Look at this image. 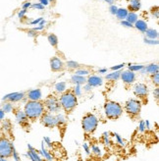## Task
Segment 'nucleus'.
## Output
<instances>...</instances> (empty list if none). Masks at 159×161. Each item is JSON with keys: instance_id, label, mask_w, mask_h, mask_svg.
<instances>
[{"instance_id": "nucleus-18", "label": "nucleus", "mask_w": 159, "mask_h": 161, "mask_svg": "<svg viewBox=\"0 0 159 161\" xmlns=\"http://www.w3.org/2000/svg\"><path fill=\"white\" fill-rule=\"evenodd\" d=\"M143 73L144 74H150V75H153V74H155V73H158L159 72V66L157 64H149L148 66L147 67H144L143 68Z\"/></svg>"}, {"instance_id": "nucleus-56", "label": "nucleus", "mask_w": 159, "mask_h": 161, "mask_svg": "<svg viewBox=\"0 0 159 161\" xmlns=\"http://www.w3.org/2000/svg\"><path fill=\"white\" fill-rule=\"evenodd\" d=\"M144 123H145V128H147V130H149L150 128H151V126H150V122L148 120L144 121Z\"/></svg>"}, {"instance_id": "nucleus-13", "label": "nucleus", "mask_w": 159, "mask_h": 161, "mask_svg": "<svg viewBox=\"0 0 159 161\" xmlns=\"http://www.w3.org/2000/svg\"><path fill=\"white\" fill-rule=\"evenodd\" d=\"M26 97H28L29 100H32V101L41 100V97H42L41 89H30V91H28V93H26Z\"/></svg>"}, {"instance_id": "nucleus-1", "label": "nucleus", "mask_w": 159, "mask_h": 161, "mask_svg": "<svg viewBox=\"0 0 159 161\" xmlns=\"http://www.w3.org/2000/svg\"><path fill=\"white\" fill-rule=\"evenodd\" d=\"M24 112L26 113L28 119L34 121L41 118L43 113L45 112V107H44L43 102H41V100L38 101L29 100L25 104Z\"/></svg>"}, {"instance_id": "nucleus-44", "label": "nucleus", "mask_w": 159, "mask_h": 161, "mask_svg": "<svg viewBox=\"0 0 159 161\" xmlns=\"http://www.w3.org/2000/svg\"><path fill=\"white\" fill-rule=\"evenodd\" d=\"M124 66H125V64H119V65H115V66H112L111 67V70L112 71H120L122 68H124Z\"/></svg>"}, {"instance_id": "nucleus-32", "label": "nucleus", "mask_w": 159, "mask_h": 161, "mask_svg": "<svg viewBox=\"0 0 159 161\" xmlns=\"http://www.w3.org/2000/svg\"><path fill=\"white\" fill-rule=\"evenodd\" d=\"M102 142L105 145H107V146L111 145V140H110V133L109 132H104L102 134Z\"/></svg>"}, {"instance_id": "nucleus-40", "label": "nucleus", "mask_w": 159, "mask_h": 161, "mask_svg": "<svg viewBox=\"0 0 159 161\" xmlns=\"http://www.w3.org/2000/svg\"><path fill=\"white\" fill-rule=\"evenodd\" d=\"M151 79H152V82H153V84L158 86V85H159V73L153 74L152 77H151Z\"/></svg>"}, {"instance_id": "nucleus-61", "label": "nucleus", "mask_w": 159, "mask_h": 161, "mask_svg": "<svg viewBox=\"0 0 159 161\" xmlns=\"http://www.w3.org/2000/svg\"><path fill=\"white\" fill-rule=\"evenodd\" d=\"M0 161H8L5 157H2V156H0Z\"/></svg>"}, {"instance_id": "nucleus-52", "label": "nucleus", "mask_w": 159, "mask_h": 161, "mask_svg": "<svg viewBox=\"0 0 159 161\" xmlns=\"http://www.w3.org/2000/svg\"><path fill=\"white\" fill-rule=\"evenodd\" d=\"M30 6H32V4H30V2H26L23 4V9L24 10H26L28 8H30Z\"/></svg>"}, {"instance_id": "nucleus-60", "label": "nucleus", "mask_w": 159, "mask_h": 161, "mask_svg": "<svg viewBox=\"0 0 159 161\" xmlns=\"http://www.w3.org/2000/svg\"><path fill=\"white\" fill-rule=\"evenodd\" d=\"M102 1H104V2H107V3H109V4H111V5H113L114 0H102Z\"/></svg>"}, {"instance_id": "nucleus-8", "label": "nucleus", "mask_w": 159, "mask_h": 161, "mask_svg": "<svg viewBox=\"0 0 159 161\" xmlns=\"http://www.w3.org/2000/svg\"><path fill=\"white\" fill-rule=\"evenodd\" d=\"M39 120H41V124L46 128L52 129V128H55L58 126L57 125L55 114H52V113H49V112H44L42 116L39 118Z\"/></svg>"}, {"instance_id": "nucleus-53", "label": "nucleus", "mask_w": 159, "mask_h": 161, "mask_svg": "<svg viewBox=\"0 0 159 161\" xmlns=\"http://www.w3.org/2000/svg\"><path fill=\"white\" fill-rule=\"evenodd\" d=\"M41 20H42V18H38V19H37V20H34V21L30 22V25H38L39 22H41Z\"/></svg>"}, {"instance_id": "nucleus-55", "label": "nucleus", "mask_w": 159, "mask_h": 161, "mask_svg": "<svg viewBox=\"0 0 159 161\" xmlns=\"http://www.w3.org/2000/svg\"><path fill=\"white\" fill-rule=\"evenodd\" d=\"M39 3L43 6H47L48 4H49V1H48V0H39Z\"/></svg>"}, {"instance_id": "nucleus-48", "label": "nucleus", "mask_w": 159, "mask_h": 161, "mask_svg": "<svg viewBox=\"0 0 159 161\" xmlns=\"http://www.w3.org/2000/svg\"><path fill=\"white\" fill-rule=\"evenodd\" d=\"M121 25L122 26H124V27H126V28H132V27H134L132 24H130L129 22H127L126 20H123L122 22H121Z\"/></svg>"}, {"instance_id": "nucleus-34", "label": "nucleus", "mask_w": 159, "mask_h": 161, "mask_svg": "<svg viewBox=\"0 0 159 161\" xmlns=\"http://www.w3.org/2000/svg\"><path fill=\"white\" fill-rule=\"evenodd\" d=\"M47 40L52 46H56L57 44H58V37H57L55 34H52V33L49 34L47 37Z\"/></svg>"}, {"instance_id": "nucleus-41", "label": "nucleus", "mask_w": 159, "mask_h": 161, "mask_svg": "<svg viewBox=\"0 0 159 161\" xmlns=\"http://www.w3.org/2000/svg\"><path fill=\"white\" fill-rule=\"evenodd\" d=\"M138 130H139V132H140V133H143L145 130H147V128H145V123H144L143 120H141L140 123H139Z\"/></svg>"}, {"instance_id": "nucleus-24", "label": "nucleus", "mask_w": 159, "mask_h": 161, "mask_svg": "<svg viewBox=\"0 0 159 161\" xmlns=\"http://www.w3.org/2000/svg\"><path fill=\"white\" fill-rule=\"evenodd\" d=\"M55 117H56V121H57V125L58 126H62L64 125L66 122H67V118H66L65 114H63V113H57V114H55Z\"/></svg>"}, {"instance_id": "nucleus-58", "label": "nucleus", "mask_w": 159, "mask_h": 161, "mask_svg": "<svg viewBox=\"0 0 159 161\" xmlns=\"http://www.w3.org/2000/svg\"><path fill=\"white\" fill-rule=\"evenodd\" d=\"M98 72L100 74H105V73H107V69H106V68H101V69H99V70H98Z\"/></svg>"}, {"instance_id": "nucleus-12", "label": "nucleus", "mask_w": 159, "mask_h": 161, "mask_svg": "<svg viewBox=\"0 0 159 161\" xmlns=\"http://www.w3.org/2000/svg\"><path fill=\"white\" fill-rule=\"evenodd\" d=\"M120 79H122L123 82L126 85H132L134 84L136 81V74L134 72H132L130 70L124 71L121 73V77Z\"/></svg>"}, {"instance_id": "nucleus-25", "label": "nucleus", "mask_w": 159, "mask_h": 161, "mask_svg": "<svg viewBox=\"0 0 159 161\" xmlns=\"http://www.w3.org/2000/svg\"><path fill=\"white\" fill-rule=\"evenodd\" d=\"M128 10L127 9H124V8H120L119 9L118 8V10H117V13H116V16H117V18L119 20H126V17L128 15Z\"/></svg>"}, {"instance_id": "nucleus-28", "label": "nucleus", "mask_w": 159, "mask_h": 161, "mask_svg": "<svg viewBox=\"0 0 159 161\" xmlns=\"http://www.w3.org/2000/svg\"><path fill=\"white\" fill-rule=\"evenodd\" d=\"M126 21L129 22L130 24H135L136 21H138V15L136 14L135 12H130L128 13V15L126 17Z\"/></svg>"}, {"instance_id": "nucleus-43", "label": "nucleus", "mask_w": 159, "mask_h": 161, "mask_svg": "<svg viewBox=\"0 0 159 161\" xmlns=\"http://www.w3.org/2000/svg\"><path fill=\"white\" fill-rule=\"evenodd\" d=\"M83 150H85V152L87 154L90 153V145H88L87 142H83Z\"/></svg>"}, {"instance_id": "nucleus-5", "label": "nucleus", "mask_w": 159, "mask_h": 161, "mask_svg": "<svg viewBox=\"0 0 159 161\" xmlns=\"http://www.w3.org/2000/svg\"><path fill=\"white\" fill-rule=\"evenodd\" d=\"M141 106L143 103L141 100L139 98H130L129 100H127L125 103V111L127 114H129L132 117H136L140 115L141 111Z\"/></svg>"}, {"instance_id": "nucleus-31", "label": "nucleus", "mask_w": 159, "mask_h": 161, "mask_svg": "<svg viewBox=\"0 0 159 161\" xmlns=\"http://www.w3.org/2000/svg\"><path fill=\"white\" fill-rule=\"evenodd\" d=\"M1 109L5 113H11V112H13V110H14V106H13V104L11 102L6 101L5 103L3 104V106H2Z\"/></svg>"}, {"instance_id": "nucleus-63", "label": "nucleus", "mask_w": 159, "mask_h": 161, "mask_svg": "<svg viewBox=\"0 0 159 161\" xmlns=\"http://www.w3.org/2000/svg\"><path fill=\"white\" fill-rule=\"evenodd\" d=\"M0 136H1V131H0Z\"/></svg>"}, {"instance_id": "nucleus-36", "label": "nucleus", "mask_w": 159, "mask_h": 161, "mask_svg": "<svg viewBox=\"0 0 159 161\" xmlns=\"http://www.w3.org/2000/svg\"><path fill=\"white\" fill-rule=\"evenodd\" d=\"M75 75L78 76H82V77H86L90 75V71L87 70V69H80V70H77L75 72Z\"/></svg>"}, {"instance_id": "nucleus-54", "label": "nucleus", "mask_w": 159, "mask_h": 161, "mask_svg": "<svg viewBox=\"0 0 159 161\" xmlns=\"http://www.w3.org/2000/svg\"><path fill=\"white\" fill-rule=\"evenodd\" d=\"M4 118H5V112H4L2 109H0V121L4 120Z\"/></svg>"}, {"instance_id": "nucleus-15", "label": "nucleus", "mask_w": 159, "mask_h": 161, "mask_svg": "<svg viewBox=\"0 0 159 161\" xmlns=\"http://www.w3.org/2000/svg\"><path fill=\"white\" fill-rule=\"evenodd\" d=\"M87 82L92 88H95V86H99L103 84V80L102 78L99 77V76H90L88 77V79H87Z\"/></svg>"}, {"instance_id": "nucleus-35", "label": "nucleus", "mask_w": 159, "mask_h": 161, "mask_svg": "<svg viewBox=\"0 0 159 161\" xmlns=\"http://www.w3.org/2000/svg\"><path fill=\"white\" fill-rule=\"evenodd\" d=\"M2 129H3V131H5V132H9V131H10V130L12 129L11 121L3 120V122H2Z\"/></svg>"}, {"instance_id": "nucleus-7", "label": "nucleus", "mask_w": 159, "mask_h": 161, "mask_svg": "<svg viewBox=\"0 0 159 161\" xmlns=\"http://www.w3.org/2000/svg\"><path fill=\"white\" fill-rule=\"evenodd\" d=\"M14 145L13 142L7 138H0V156L5 158L11 157L13 149H14Z\"/></svg>"}, {"instance_id": "nucleus-9", "label": "nucleus", "mask_w": 159, "mask_h": 161, "mask_svg": "<svg viewBox=\"0 0 159 161\" xmlns=\"http://www.w3.org/2000/svg\"><path fill=\"white\" fill-rule=\"evenodd\" d=\"M132 91L136 97L139 99H143L147 97L148 95V88L145 84H143V82H138L132 88Z\"/></svg>"}, {"instance_id": "nucleus-27", "label": "nucleus", "mask_w": 159, "mask_h": 161, "mask_svg": "<svg viewBox=\"0 0 159 161\" xmlns=\"http://www.w3.org/2000/svg\"><path fill=\"white\" fill-rule=\"evenodd\" d=\"M145 33H147V37L149 40H156L158 37V33L157 30H153V29H147L145 30Z\"/></svg>"}, {"instance_id": "nucleus-3", "label": "nucleus", "mask_w": 159, "mask_h": 161, "mask_svg": "<svg viewBox=\"0 0 159 161\" xmlns=\"http://www.w3.org/2000/svg\"><path fill=\"white\" fill-rule=\"evenodd\" d=\"M104 113L108 119L117 120L123 114V107L116 101H107L104 104Z\"/></svg>"}, {"instance_id": "nucleus-4", "label": "nucleus", "mask_w": 159, "mask_h": 161, "mask_svg": "<svg viewBox=\"0 0 159 161\" xmlns=\"http://www.w3.org/2000/svg\"><path fill=\"white\" fill-rule=\"evenodd\" d=\"M98 118L94 113H87L83 117L82 120V128L87 134H92L96 131L98 127Z\"/></svg>"}, {"instance_id": "nucleus-11", "label": "nucleus", "mask_w": 159, "mask_h": 161, "mask_svg": "<svg viewBox=\"0 0 159 161\" xmlns=\"http://www.w3.org/2000/svg\"><path fill=\"white\" fill-rule=\"evenodd\" d=\"M26 156L29 157L30 161H43L41 155L39 154V152L37 150H35V149L30 143H28V152H26Z\"/></svg>"}, {"instance_id": "nucleus-51", "label": "nucleus", "mask_w": 159, "mask_h": 161, "mask_svg": "<svg viewBox=\"0 0 159 161\" xmlns=\"http://www.w3.org/2000/svg\"><path fill=\"white\" fill-rule=\"evenodd\" d=\"M28 34H29V37H37V32H35V30H29V32H28Z\"/></svg>"}, {"instance_id": "nucleus-10", "label": "nucleus", "mask_w": 159, "mask_h": 161, "mask_svg": "<svg viewBox=\"0 0 159 161\" xmlns=\"http://www.w3.org/2000/svg\"><path fill=\"white\" fill-rule=\"evenodd\" d=\"M26 97V93H8L4 96L2 99L4 101H9V102H19Z\"/></svg>"}, {"instance_id": "nucleus-29", "label": "nucleus", "mask_w": 159, "mask_h": 161, "mask_svg": "<svg viewBox=\"0 0 159 161\" xmlns=\"http://www.w3.org/2000/svg\"><path fill=\"white\" fill-rule=\"evenodd\" d=\"M143 68H144V66L141 64H130L129 67H128V70L136 73V72H140Z\"/></svg>"}, {"instance_id": "nucleus-47", "label": "nucleus", "mask_w": 159, "mask_h": 161, "mask_svg": "<svg viewBox=\"0 0 159 161\" xmlns=\"http://www.w3.org/2000/svg\"><path fill=\"white\" fill-rule=\"evenodd\" d=\"M110 13H111L112 15H116V13H117V10H118V7L117 6H115V5H111L110 6Z\"/></svg>"}, {"instance_id": "nucleus-30", "label": "nucleus", "mask_w": 159, "mask_h": 161, "mask_svg": "<svg viewBox=\"0 0 159 161\" xmlns=\"http://www.w3.org/2000/svg\"><path fill=\"white\" fill-rule=\"evenodd\" d=\"M112 135H113V137L115 138V142H116L117 145H119L120 146H125L126 145V142L124 141V138L118 133H113Z\"/></svg>"}, {"instance_id": "nucleus-26", "label": "nucleus", "mask_w": 159, "mask_h": 161, "mask_svg": "<svg viewBox=\"0 0 159 161\" xmlns=\"http://www.w3.org/2000/svg\"><path fill=\"white\" fill-rule=\"evenodd\" d=\"M90 151L94 153V155L96 156H101L103 154V151H102V149L98 145H92L90 146Z\"/></svg>"}, {"instance_id": "nucleus-20", "label": "nucleus", "mask_w": 159, "mask_h": 161, "mask_svg": "<svg viewBox=\"0 0 159 161\" xmlns=\"http://www.w3.org/2000/svg\"><path fill=\"white\" fill-rule=\"evenodd\" d=\"M121 73H122L121 70L120 71H113L112 73L107 74L105 78H106V80H108V81H118L121 77Z\"/></svg>"}, {"instance_id": "nucleus-39", "label": "nucleus", "mask_w": 159, "mask_h": 161, "mask_svg": "<svg viewBox=\"0 0 159 161\" xmlns=\"http://www.w3.org/2000/svg\"><path fill=\"white\" fill-rule=\"evenodd\" d=\"M12 157L14 159V161H21V157H20V154L18 153V151L15 149V147L13 149V152H12Z\"/></svg>"}, {"instance_id": "nucleus-14", "label": "nucleus", "mask_w": 159, "mask_h": 161, "mask_svg": "<svg viewBox=\"0 0 159 161\" xmlns=\"http://www.w3.org/2000/svg\"><path fill=\"white\" fill-rule=\"evenodd\" d=\"M50 67L51 70L54 72H58L62 70L64 67V63L62 62V60L59 59L58 57H52L50 59Z\"/></svg>"}, {"instance_id": "nucleus-37", "label": "nucleus", "mask_w": 159, "mask_h": 161, "mask_svg": "<svg viewBox=\"0 0 159 161\" xmlns=\"http://www.w3.org/2000/svg\"><path fill=\"white\" fill-rule=\"evenodd\" d=\"M80 66V64L76 61H68L67 62V67L70 69H78Z\"/></svg>"}, {"instance_id": "nucleus-17", "label": "nucleus", "mask_w": 159, "mask_h": 161, "mask_svg": "<svg viewBox=\"0 0 159 161\" xmlns=\"http://www.w3.org/2000/svg\"><path fill=\"white\" fill-rule=\"evenodd\" d=\"M38 152H39V154L41 155L42 158H44V159L47 160V161H53V156H52V154L50 153V151H48V150L46 149L45 145L43 143V142H42V143H41V150H39Z\"/></svg>"}, {"instance_id": "nucleus-22", "label": "nucleus", "mask_w": 159, "mask_h": 161, "mask_svg": "<svg viewBox=\"0 0 159 161\" xmlns=\"http://www.w3.org/2000/svg\"><path fill=\"white\" fill-rule=\"evenodd\" d=\"M129 9L131 12H136L140 9V0H130Z\"/></svg>"}, {"instance_id": "nucleus-16", "label": "nucleus", "mask_w": 159, "mask_h": 161, "mask_svg": "<svg viewBox=\"0 0 159 161\" xmlns=\"http://www.w3.org/2000/svg\"><path fill=\"white\" fill-rule=\"evenodd\" d=\"M15 119L17 123L20 125H26L29 121L26 113L23 110H18L15 112Z\"/></svg>"}, {"instance_id": "nucleus-23", "label": "nucleus", "mask_w": 159, "mask_h": 161, "mask_svg": "<svg viewBox=\"0 0 159 161\" xmlns=\"http://www.w3.org/2000/svg\"><path fill=\"white\" fill-rule=\"evenodd\" d=\"M135 27L138 29L140 32L145 33V30H147V22H144L143 20H138L135 23Z\"/></svg>"}, {"instance_id": "nucleus-62", "label": "nucleus", "mask_w": 159, "mask_h": 161, "mask_svg": "<svg viewBox=\"0 0 159 161\" xmlns=\"http://www.w3.org/2000/svg\"><path fill=\"white\" fill-rule=\"evenodd\" d=\"M48 1H49V2H54L55 0H48Z\"/></svg>"}, {"instance_id": "nucleus-42", "label": "nucleus", "mask_w": 159, "mask_h": 161, "mask_svg": "<svg viewBox=\"0 0 159 161\" xmlns=\"http://www.w3.org/2000/svg\"><path fill=\"white\" fill-rule=\"evenodd\" d=\"M144 42L147 43V44H150V45H157L158 44L157 40H149V38H144Z\"/></svg>"}, {"instance_id": "nucleus-50", "label": "nucleus", "mask_w": 159, "mask_h": 161, "mask_svg": "<svg viewBox=\"0 0 159 161\" xmlns=\"http://www.w3.org/2000/svg\"><path fill=\"white\" fill-rule=\"evenodd\" d=\"M26 10H21L20 12H19V14H18V17H19L20 19H23V18H25V15H26Z\"/></svg>"}, {"instance_id": "nucleus-57", "label": "nucleus", "mask_w": 159, "mask_h": 161, "mask_svg": "<svg viewBox=\"0 0 159 161\" xmlns=\"http://www.w3.org/2000/svg\"><path fill=\"white\" fill-rule=\"evenodd\" d=\"M43 28H44V26H38V27H35V28H34L33 30H35V32H37V30H43Z\"/></svg>"}, {"instance_id": "nucleus-49", "label": "nucleus", "mask_w": 159, "mask_h": 161, "mask_svg": "<svg viewBox=\"0 0 159 161\" xmlns=\"http://www.w3.org/2000/svg\"><path fill=\"white\" fill-rule=\"evenodd\" d=\"M153 96H154V98H155V99L159 98V88H158V86L156 89H154V90H153Z\"/></svg>"}, {"instance_id": "nucleus-21", "label": "nucleus", "mask_w": 159, "mask_h": 161, "mask_svg": "<svg viewBox=\"0 0 159 161\" xmlns=\"http://www.w3.org/2000/svg\"><path fill=\"white\" fill-rule=\"evenodd\" d=\"M54 89H55L56 93H65L66 90H67V84H66L65 82H57V84L55 85Z\"/></svg>"}, {"instance_id": "nucleus-6", "label": "nucleus", "mask_w": 159, "mask_h": 161, "mask_svg": "<svg viewBox=\"0 0 159 161\" xmlns=\"http://www.w3.org/2000/svg\"><path fill=\"white\" fill-rule=\"evenodd\" d=\"M43 104H44V107H45V110H47V112L49 113H52V114H57L61 110L59 98L56 97L53 94L48 95L45 98V100H44Z\"/></svg>"}, {"instance_id": "nucleus-2", "label": "nucleus", "mask_w": 159, "mask_h": 161, "mask_svg": "<svg viewBox=\"0 0 159 161\" xmlns=\"http://www.w3.org/2000/svg\"><path fill=\"white\" fill-rule=\"evenodd\" d=\"M59 102L61 108H63L66 112H71L77 106L78 97L72 91H65V93H61L59 97Z\"/></svg>"}, {"instance_id": "nucleus-59", "label": "nucleus", "mask_w": 159, "mask_h": 161, "mask_svg": "<svg viewBox=\"0 0 159 161\" xmlns=\"http://www.w3.org/2000/svg\"><path fill=\"white\" fill-rule=\"evenodd\" d=\"M46 24V22H45V20H41V22H39V24H38V26H43V25H45Z\"/></svg>"}, {"instance_id": "nucleus-33", "label": "nucleus", "mask_w": 159, "mask_h": 161, "mask_svg": "<svg viewBox=\"0 0 159 161\" xmlns=\"http://www.w3.org/2000/svg\"><path fill=\"white\" fill-rule=\"evenodd\" d=\"M72 93L76 95L77 97L79 96H81V95L83 94V88H82V86H80V85H75V86L73 88V91Z\"/></svg>"}, {"instance_id": "nucleus-45", "label": "nucleus", "mask_w": 159, "mask_h": 161, "mask_svg": "<svg viewBox=\"0 0 159 161\" xmlns=\"http://www.w3.org/2000/svg\"><path fill=\"white\" fill-rule=\"evenodd\" d=\"M83 91H86V93H90V91H91V89H92V86H90L87 82H86L83 86Z\"/></svg>"}, {"instance_id": "nucleus-46", "label": "nucleus", "mask_w": 159, "mask_h": 161, "mask_svg": "<svg viewBox=\"0 0 159 161\" xmlns=\"http://www.w3.org/2000/svg\"><path fill=\"white\" fill-rule=\"evenodd\" d=\"M32 6L34 8V9H37V10H43V9H44V6H43V5H41V4L39 3V2L33 4Z\"/></svg>"}, {"instance_id": "nucleus-38", "label": "nucleus", "mask_w": 159, "mask_h": 161, "mask_svg": "<svg viewBox=\"0 0 159 161\" xmlns=\"http://www.w3.org/2000/svg\"><path fill=\"white\" fill-rule=\"evenodd\" d=\"M43 143L45 145H47L48 147H52V140L49 138V137H47V136H45V137H43Z\"/></svg>"}, {"instance_id": "nucleus-19", "label": "nucleus", "mask_w": 159, "mask_h": 161, "mask_svg": "<svg viewBox=\"0 0 159 161\" xmlns=\"http://www.w3.org/2000/svg\"><path fill=\"white\" fill-rule=\"evenodd\" d=\"M71 82H73L74 85H80L83 86L87 82L86 77H82V76H78V75H73L71 78Z\"/></svg>"}]
</instances>
